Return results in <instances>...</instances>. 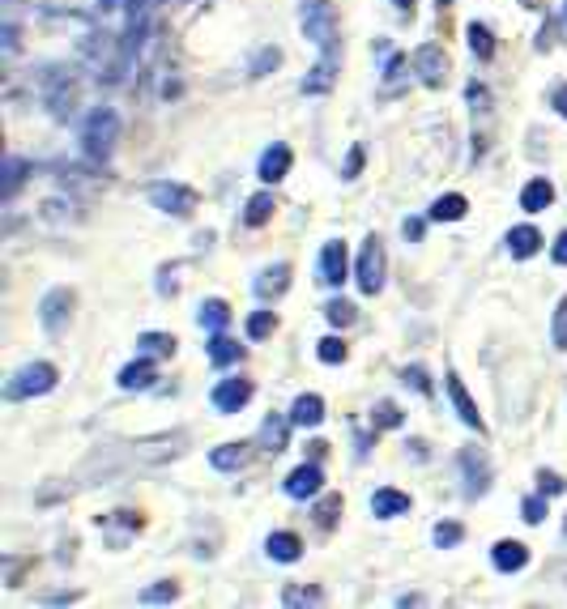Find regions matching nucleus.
Here are the masks:
<instances>
[{"mask_svg": "<svg viewBox=\"0 0 567 609\" xmlns=\"http://www.w3.org/2000/svg\"><path fill=\"white\" fill-rule=\"evenodd\" d=\"M551 341L554 350H567V294L559 299V307H554V320H551Z\"/></svg>", "mask_w": 567, "mask_h": 609, "instance_id": "obj_33", "label": "nucleus"}, {"mask_svg": "<svg viewBox=\"0 0 567 609\" xmlns=\"http://www.w3.org/2000/svg\"><path fill=\"white\" fill-rule=\"evenodd\" d=\"M525 4H537V0H525Z\"/></svg>", "mask_w": 567, "mask_h": 609, "instance_id": "obj_50", "label": "nucleus"}, {"mask_svg": "<svg viewBox=\"0 0 567 609\" xmlns=\"http://www.w3.org/2000/svg\"><path fill=\"white\" fill-rule=\"evenodd\" d=\"M299 26L320 51L338 48V13H333V0H303L299 4Z\"/></svg>", "mask_w": 567, "mask_h": 609, "instance_id": "obj_2", "label": "nucleus"}, {"mask_svg": "<svg viewBox=\"0 0 567 609\" xmlns=\"http://www.w3.org/2000/svg\"><path fill=\"white\" fill-rule=\"evenodd\" d=\"M196 320H201V328H210V333H222L230 324V307L222 303V299H210V303H201Z\"/></svg>", "mask_w": 567, "mask_h": 609, "instance_id": "obj_26", "label": "nucleus"}, {"mask_svg": "<svg viewBox=\"0 0 567 609\" xmlns=\"http://www.w3.org/2000/svg\"><path fill=\"white\" fill-rule=\"evenodd\" d=\"M154 380H158V367L149 358H137V363H129V367L115 375V384L124 388V392H146V388H154Z\"/></svg>", "mask_w": 567, "mask_h": 609, "instance_id": "obj_13", "label": "nucleus"}, {"mask_svg": "<svg viewBox=\"0 0 567 609\" xmlns=\"http://www.w3.org/2000/svg\"><path fill=\"white\" fill-rule=\"evenodd\" d=\"M355 277H358V290H363V294H380V290H384V243L375 239V235L363 243V252H358Z\"/></svg>", "mask_w": 567, "mask_h": 609, "instance_id": "obj_6", "label": "nucleus"}, {"mask_svg": "<svg viewBox=\"0 0 567 609\" xmlns=\"http://www.w3.org/2000/svg\"><path fill=\"white\" fill-rule=\"evenodd\" d=\"M239 358H243V345H239V341L222 337V333H213V341H210V363H213V367H230V363H239Z\"/></svg>", "mask_w": 567, "mask_h": 609, "instance_id": "obj_27", "label": "nucleus"}, {"mask_svg": "<svg viewBox=\"0 0 567 609\" xmlns=\"http://www.w3.org/2000/svg\"><path fill=\"white\" fill-rule=\"evenodd\" d=\"M410 65H414V77H418L422 85H431V90H439V85L448 81V56H444L439 43H422Z\"/></svg>", "mask_w": 567, "mask_h": 609, "instance_id": "obj_7", "label": "nucleus"}, {"mask_svg": "<svg viewBox=\"0 0 567 609\" xmlns=\"http://www.w3.org/2000/svg\"><path fill=\"white\" fill-rule=\"evenodd\" d=\"M149 205L162 209V213H171V218H188L196 209V193L188 184H171V179H158V184H149Z\"/></svg>", "mask_w": 567, "mask_h": 609, "instance_id": "obj_4", "label": "nucleus"}, {"mask_svg": "<svg viewBox=\"0 0 567 609\" xmlns=\"http://www.w3.org/2000/svg\"><path fill=\"white\" fill-rule=\"evenodd\" d=\"M282 60V51L277 48H260L256 56H252V77H260V73H269V68Z\"/></svg>", "mask_w": 567, "mask_h": 609, "instance_id": "obj_41", "label": "nucleus"}, {"mask_svg": "<svg viewBox=\"0 0 567 609\" xmlns=\"http://www.w3.org/2000/svg\"><path fill=\"white\" fill-rule=\"evenodd\" d=\"M401 230H405V239H422V218H405Z\"/></svg>", "mask_w": 567, "mask_h": 609, "instance_id": "obj_47", "label": "nucleus"}, {"mask_svg": "<svg viewBox=\"0 0 567 609\" xmlns=\"http://www.w3.org/2000/svg\"><path fill=\"white\" fill-rule=\"evenodd\" d=\"M17 184H22V158H9L4 162V201H14Z\"/></svg>", "mask_w": 567, "mask_h": 609, "instance_id": "obj_42", "label": "nucleus"}, {"mask_svg": "<svg viewBox=\"0 0 567 609\" xmlns=\"http://www.w3.org/2000/svg\"><path fill=\"white\" fill-rule=\"evenodd\" d=\"M338 512H341V495H328L320 507H316V524H320V529H333Z\"/></svg>", "mask_w": 567, "mask_h": 609, "instance_id": "obj_38", "label": "nucleus"}, {"mask_svg": "<svg viewBox=\"0 0 567 609\" xmlns=\"http://www.w3.org/2000/svg\"><path fill=\"white\" fill-rule=\"evenodd\" d=\"M490 562H495V571H520V567L529 562V545L525 542H495Z\"/></svg>", "mask_w": 567, "mask_h": 609, "instance_id": "obj_18", "label": "nucleus"}, {"mask_svg": "<svg viewBox=\"0 0 567 609\" xmlns=\"http://www.w3.org/2000/svg\"><path fill=\"white\" fill-rule=\"evenodd\" d=\"M286 605H320L324 593L320 588H286V596H282Z\"/></svg>", "mask_w": 567, "mask_h": 609, "instance_id": "obj_39", "label": "nucleus"}, {"mask_svg": "<svg viewBox=\"0 0 567 609\" xmlns=\"http://www.w3.org/2000/svg\"><path fill=\"white\" fill-rule=\"evenodd\" d=\"M392 4H397V9H414V0H392Z\"/></svg>", "mask_w": 567, "mask_h": 609, "instance_id": "obj_49", "label": "nucleus"}, {"mask_svg": "<svg viewBox=\"0 0 567 609\" xmlns=\"http://www.w3.org/2000/svg\"><path fill=\"white\" fill-rule=\"evenodd\" d=\"M350 277V252L341 239H328L320 247V282L324 286H341Z\"/></svg>", "mask_w": 567, "mask_h": 609, "instance_id": "obj_9", "label": "nucleus"}, {"mask_svg": "<svg viewBox=\"0 0 567 609\" xmlns=\"http://www.w3.org/2000/svg\"><path fill=\"white\" fill-rule=\"evenodd\" d=\"M324 316H328V324H341V328H346V324H355V303H350V299H333V303L324 307Z\"/></svg>", "mask_w": 567, "mask_h": 609, "instance_id": "obj_35", "label": "nucleus"}, {"mask_svg": "<svg viewBox=\"0 0 567 609\" xmlns=\"http://www.w3.org/2000/svg\"><path fill=\"white\" fill-rule=\"evenodd\" d=\"M537 490H542V495H563L567 481L559 478V473H546V469H542V473H537Z\"/></svg>", "mask_w": 567, "mask_h": 609, "instance_id": "obj_44", "label": "nucleus"}, {"mask_svg": "<svg viewBox=\"0 0 567 609\" xmlns=\"http://www.w3.org/2000/svg\"><path fill=\"white\" fill-rule=\"evenodd\" d=\"M461 469H465V495L478 498L490 490V461L482 448H465L461 452Z\"/></svg>", "mask_w": 567, "mask_h": 609, "instance_id": "obj_8", "label": "nucleus"}, {"mask_svg": "<svg viewBox=\"0 0 567 609\" xmlns=\"http://www.w3.org/2000/svg\"><path fill=\"white\" fill-rule=\"evenodd\" d=\"M363 158H367V154H363V145H355V149L346 154V171H341V179H358V171H363Z\"/></svg>", "mask_w": 567, "mask_h": 609, "instance_id": "obj_45", "label": "nucleus"}, {"mask_svg": "<svg viewBox=\"0 0 567 609\" xmlns=\"http://www.w3.org/2000/svg\"><path fill=\"white\" fill-rule=\"evenodd\" d=\"M520 515H525V524H542L546 520V495H529L520 503Z\"/></svg>", "mask_w": 567, "mask_h": 609, "instance_id": "obj_36", "label": "nucleus"}, {"mask_svg": "<svg viewBox=\"0 0 567 609\" xmlns=\"http://www.w3.org/2000/svg\"><path fill=\"white\" fill-rule=\"evenodd\" d=\"M372 422H375V431H392V426H401V409L392 401H380L375 405V414H372Z\"/></svg>", "mask_w": 567, "mask_h": 609, "instance_id": "obj_34", "label": "nucleus"}, {"mask_svg": "<svg viewBox=\"0 0 567 609\" xmlns=\"http://www.w3.org/2000/svg\"><path fill=\"white\" fill-rule=\"evenodd\" d=\"M210 465L218 469V473H235V469L248 465V448H243V443H222V448L210 452Z\"/></svg>", "mask_w": 567, "mask_h": 609, "instance_id": "obj_24", "label": "nucleus"}, {"mask_svg": "<svg viewBox=\"0 0 567 609\" xmlns=\"http://www.w3.org/2000/svg\"><path fill=\"white\" fill-rule=\"evenodd\" d=\"M320 486H324L320 465H299L291 478H286V495L291 498H311V495H320Z\"/></svg>", "mask_w": 567, "mask_h": 609, "instance_id": "obj_15", "label": "nucleus"}, {"mask_svg": "<svg viewBox=\"0 0 567 609\" xmlns=\"http://www.w3.org/2000/svg\"><path fill=\"white\" fill-rule=\"evenodd\" d=\"M444 388H448V397H453V405H456V417L465 422V426H473V431L482 434L486 431V422H482V414H478V405H473V397L465 392V384H461V375H444Z\"/></svg>", "mask_w": 567, "mask_h": 609, "instance_id": "obj_12", "label": "nucleus"}, {"mask_svg": "<svg viewBox=\"0 0 567 609\" xmlns=\"http://www.w3.org/2000/svg\"><path fill=\"white\" fill-rule=\"evenodd\" d=\"M465 213H470V201H465L461 193H448L431 205V222H461Z\"/></svg>", "mask_w": 567, "mask_h": 609, "instance_id": "obj_23", "label": "nucleus"}, {"mask_svg": "<svg viewBox=\"0 0 567 609\" xmlns=\"http://www.w3.org/2000/svg\"><path fill=\"white\" fill-rule=\"evenodd\" d=\"M286 431H291V422H286V417H265V422H260V448L282 452L286 448Z\"/></svg>", "mask_w": 567, "mask_h": 609, "instance_id": "obj_25", "label": "nucleus"}, {"mask_svg": "<svg viewBox=\"0 0 567 609\" xmlns=\"http://www.w3.org/2000/svg\"><path fill=\"white\" fill-rule=\"evenodd\" d=\"M115 137H120V115H115L112 107H94V112L86 115V124H81V149H86L90 162L112 158Z\"/></svg>", "mask_w": 567, "mask_h": 609, "instance_id": "obj_1", "label": "nucleus"}, {"mask_svg": "<svg viewBox=\"0 0 567 609\" xmlns=\"http://www.w3.org/2000/svg\"><path fill=\"white\" fill-rule=\"evenodd\" d=\"M470 51L473 56H478V60H490V56H495V39H490V31H486L482 22H470Z\"/></svg>", "mask_w": 567, "mask_h": 609, "instance_id": "obj_29", "label": "nucleus"}, {"mask_svg": "<svg viewBox=\"0 0 567 609\" xmlns=\"http://www.w3.org/2000/svg\"><path fill=\"white\" fill-rule=\"evenodd\" d=\"M554 205V188H551V179H529L525 188H520V209L525 213H542V209H551Z\"/></svg>", "mask_w": 567, "mask_h": 609, "instance_id": "obj_17", "label": "nucleus"}, {"mask_svg": "<svg viewBox=\"0 0 567 609\" xmlns=\"http://www.w3.org/2000/svg\"><path fill=\"white\" fill-rule=\"evenodd\" d=\"M346 341L341 337H324L320 345H316V358H320V363H328V367H338V363H346Z\"/></svg>", "mask_w": 567, "mask_h": 609, "instance_id": "obj_31", "label": "nucleus"}, {"mask_svg": "<svg viewBox=\"0 0 567 609\" xmlns=\"http://www.w3.org/2000/svg\"><path fill=\"white\" fill-rule=\"evenodd\" d=\"M179 596V584L176 579H162V584H154V588H146V593H141V601H146V605H154V601H176Z\"/></svg>", "mask_w": 567, "mask_h": 609, "instance_id": "obj_37", "label": "nucleus"}, {"mask_svg": "<svg viewBox=\"0 0 567 609\" xmlns=\"http://www.w3.org/2000/svg\"><path fill=\"white\" fill-rule=\"evenodd\" d=\"M274 205H277V201L269 193H256L252 201H248V209H243V222H248V226H265L269 218H274Z\"/></svg>", "mask_w": 567, "mask_h": 609, "instance_id": "obj_28", "label": "nucleus"}, {"mask_svg": "<svg viewBox=\"0 0 567 609\" xmlns=\"http://www.w3.org/2000/svg\"><path fill=\"white\" fill-rule=\"evenodd\" d=\"M286 290H291V264H274V269H265L256 277V299H265V303L282 299Z\"/></svg>", "mask_w": 567, "mask_h": 609, "instance_id": "obj_16", "label": "nucleus"}, {"mask_svg": "<svg viewBox=\"0 0 567 609\" xmlns=\"http://www.w3.org/2000/svg\"><path fill=\"white\" fill-rule=\"evenodd\" d=\"M401 380H405L410 388H414V392H422V397L431 392V380H427V371H422V367H405V371H401Z\"/></svg>", "mask_w": 567, "mask_h": 609, "instance_id": "obj_43", "label": "nucleus"}, {"mask_svg": "<svg viewBox=\"0 0 567 609\" xmlns=\"http://www.w3.org/2000/svg\"><path fill=\"white\" fill-rule=\"evenodd\" d=\"M551 103H554V112L567 120V85H554V94H551Z\"/></svg>", "mask_w": 567, "mask_h": 609, "instance_id": "obj_46", "label": "nucleus"}, {"mask_svg": "<svg viewBox=\"0 0 567 609\" xmlns=\"http://www.w3.org/2000/svg\"><path fill=\"white\" fill-rule=\"evenodd\" d=\"M265 550H269V559L277 562H299L303 559V542H299V533H269V542H265Z\"/></svg>", "mask_w": 567, "mask_h": 609, "instance_id": "obj_20", "label": "nucleus"}, {"mask_svg": "<svg viewBox=\"0 0 567 609\" xmlns=\"http://www.w3.org/2000/svg\"><path fill=\"white\" fill-rule=\"evenodd\" d=\"M537 247H542V230L537 226H512L508 230V252L517 260H529Z\"/></svg>", "mask_w": 567, "mask_h": 609, "instance_id": "obj_21", "label": "nucleus"}, {"mask_svg": "<svg viewBox=\"0 0 567 609\" xmlns=\"http://www.w3.org/2000/svg\"><path fill=\"white\" fill-rule=\"evenodd\" d=\"M461 537H465V529H461L456 520H439L436 524V545H456Z\"/></svg>", "mask_w": 567, "mask_h": 609, "instance_id": "obj_40", "label": "nucleus"}, {"mask_svg": "<svg viewBox=\"0 0 567 609\" xmlns=\"http://www.w3.org/2000/svg\"><path fill=\"white\" fill-rule=\"evenodd\" d=\"M372 512L380 515V520H397V515L410 512V495H405V490H389V486H384V490H375V495H372Z\"/></svg>", "mask_w": 567, "mask_h": 609, "instance_id": "obj_19", "label": "nucleus"}, {"mask_svg": "<svg viewBox=\"0 0 567 609\" xmlns=\"http://www.w3.org/2000/svg\"><path fill=\"white\" fill-rule=\"evenodd\" d=\"M137 345H141V354H154V358H171L176 354V337H166V333H141Z\"/></svg>", "mask_w": 567, "mask_h": 609, "instance_id": "obj_30", "label": "nucleus"}, {"mask_svg": "<svg viewBox=\"0 0 567 609\" xmlns=\"http://www.w3.org/2000/svg\"><path fill=\"white\" fill-rule=\"evenodd\" d=\"M551 256H554V264H567V230L559 235V239H554V252H551Z\"/></svg>", "mask_w": 567, "mask_h": 609, "instance_id": "obj_48", "label": "nucleus"}, {"mask_svg": "<svg viewBox=\"0 0 567 609\" xmlns=\"http://www.w3.org/2000/svg\"><path fill=\"white\" fill-rule=\"evenodd\" d=\"M56 367L51 363H31V367H22L17 375H9V384H4V401H31V397H43L56 388Z\"/></svg>", "mask_w": 567, "mask_h": 609, "instance_id": "obj_3", "label": "nucleus"}, {"mask_svg": "<svg viewBox=\"0 0 567 609\" xmlns=\"http://www.w3.org/2000/svg\"><path fill=\"white\" fill-rule=\"evenodd\" d=\"M73 303H77V294L68 286H56L43 294V303H39V320L48 328V337H65L68 328V316H73Z\"/></svg>", "mask_w": 567, "mask_h": 609, "instance_id": "obj_5", "label": "nucleus"}, {"mask_svg": "<svg viewBox=\"0 0 567 609\" xmlns=\"http://www.w3.org/2000/svg\"><path fill=\"white\" fill-rule=\"evenodd\" d=\"M338 68H341V48L320 51L316 68L303 77V94H328V90H333V81H338Z\"/></svg>", "mask_w": 567, "mask_h": 609, "instance_id": "obj_10", "label": "nucleus"}, {"mask_svg": "<svg viewBox=\"0 0 567 609\" xmlns=\"http://www.w3.org/2000/svg\"><path fill=\"white\" fill-rule=\"evenodd\" d=\"M291 171V145H269L265 154H260V166H256V175L265 179V184H277V179Z\"/></svg>", "mask_w": 567, "mask_h": 609, "instance_id": "obj_14", "label": "nucleus"}, {"mask_svg": "<svg viewBox=\"0 0 567 609\" xmlns=\"http://www.w3.org/2000/svg\"><path fill=\"white\" fill-rule=\"evenodd\" d=\"M563 13H567V9H563Z\"/></svg>", "mask_w": 567, "mask_h": 609, "instance_id": "obj_51", "label": "nucleus"}, {"mask_svg": "<svg viewBox=\"0 0 567 609\" xmlns=\"http://www.w3.org/2000/svg\"><path fill=\"white\" fill-rule=\"evenodd\" d=\"M213 409L218 414H235V409H243V405L252 401V380H239V375H230V380H222V384L213 388Z\"/></svg>", "mask_w": 567, "mask_h": 609, "instance_id": "obj_11", "label": "nucleus"}, {"mask_svg": "<svg viewBox=\"0 0 567 609\" xmlns=\"http://www.w3.org/2000/svg\"><path fill=\"white\" fill-rule=\"evenodd\" d=\"M291 422L294 426H303V431H308V426H320L324 422V401L316 397V392H303V397L291 405Z\"/></svg>", "mask_w": 567, "mask_h": 609, "instance_id": "obj_22", "label": "nucleus"}, {"mask_svg": "<svg viewBox=\"0 0 567 609\" xmlns=\"http://www.w3.org/2000/svg\"><path fill=\"white\" fill-rule=\"evenodd\" d=\"M274 328H277L274 311H256V316H248V337H252V341H265Z\"/></svg>", "mask_w": 567, "mask_h": 609, "instance_id": "obj_32", "label": "nucleus"}]
</instances>
